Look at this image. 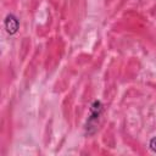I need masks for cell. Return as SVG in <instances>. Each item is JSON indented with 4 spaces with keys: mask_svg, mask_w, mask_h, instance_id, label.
<instances>
[{
    "mask_svg": "<svg viewBox=\"0 0 156 156\" xmlns=\"http://www.w3.org/2000/svg\"><path fill=\"white\" fill-rule=\"evenodd\" d=\"M102 111V105L100 101H94L91 107H90V116L87 121V126H85V130L87 134H94L99 123V117L101 115Z\"/></svg>",
    "mask_w": 156,
    "mask_h": 156,
    "instance_id": "1",
    "label": "cell"
},
{
    "mask_svg": "<svg viewBox=\"0 0 156 156\" xmlns=\"http://www.w3.org/2000/svg\"><path fill=\"white\" fill-rule=\"evenodd\" d=\"M4 26H5L6 32L10 35H13V34L17 33L18 27H20V23H18V20H17V17L15 15H7L6 18H5Z\"/></svg>",
    "mask_w": 156,
    "mask_h": 156,
    "instance_id": "2",
    "label": "cell"
}]
</instances>
